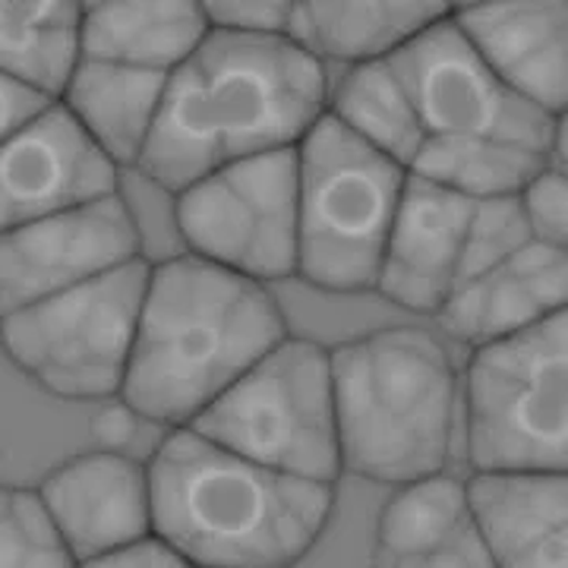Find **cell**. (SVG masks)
I'll use <instances>...</instances> for the list:
<instances>
[{"instance_id": "603a6c76", "label": "cell", "mask_w": 568, "mask_h": 568, "mask_svg": "<svg viewBox=\"0 0 568 568\" xmlns=\"http://www.w3.org/2000/svg\"><path fill=\"white\" fill-rule=\"evenodd\" d=\"M325 114L405 171L426 142L424 123L392 61L347 67L328 82Z\"/></svg>"}, {"instance_id": "30bf717a", "label": "cell", "mask_w": 568, "mask_h": 568, "mask_svg": "<svg viewBox=\"0 0 568 568\" xmlns=\"http://www.w3.org/2000/svg\"><path fill=\"white\" fill-rule=\"evenodd\" d=\"M388 61L405 82L426 140L455 136L508 142L549 159L566 114L552 118L515 95L467 44L452 22V10Z\"/></svg>"}, {"instance_id": "4fadbf2b", "label": "cell", "mask_w": 568, "mask_h": 568, "mask_svg": "<svg viewBox=\"0 0 568 568\" xmlns=\"http://www.w3.org/2000/svg\"><path fill=\"white\" fill-rule=\"evenodd\" d=\"M39 499L80 566L152 537L149 470L118 452L63 462L44 477Z\"/></svg>"}, {"instance_id": "83f0119b", "label": "cell", "mask_w": 568, "mask_h": 568, "mask_svg": "<svg viewBox=\"0 0 568 568\" xmlns=\"http://www.w3.org/2000/svg\"><path fill=\"white\" fill-rule=\"evenodd\" d=\"M294 3H253V0H209L203 3L212 32L246 36V39H278L287 36Z\"/></svg>"}, {"instance_id": "3957f363", "label": "cell", "mask_w": 568, "mask_h": 568, "mask_svg": "<svg viewBox=\"0 0 568 568\" xmlns=\"http://www.w3.org/2000/svg\"><path fill=\"white\" fill-rule=\"evenodd\" d=\"M152 537L193 568H291L335 508V487L246 462L190 426L155 448Z\"/></svg>"}, {"instance_id": "6da1fadb", "label": "cell", "mask_w": 568, "mask_h": 568, "mask_svg": "<svg viewBox=\"0 0 568 568\" xmlns=\"http://www.w3.org/2000/svg\"><path fill=\"white\" fill-rule=\"evenodd\" d=\"M325 67L287 36L246 39L209 29L168 77L136 171L178 196L219 168L297 149L325 114Z\"/></svg>"}, {"instance_id": "7402d4cb", "label": "cell", "mask_w": 568, "mask_h": 568, "mask_svg": "<svg viewBox=\"0 0 568 568\" xmlns=\"http://www.w3.org/2000/svg\"><path fill=\"white\" fill-rule=\"evenodd\" d=\"M82 3L0 0V73L58 102L82 61Z\"/></svg>"}, {"instance_id": "8992f818", "label": "cell", "mask_w": 568, "mask_h": 568, "mask_svg": "<svg viewBox=\"0 0 568 568\" xmlns=\"http://www.w3.org/2000/svg\"><path fill=\"white\" fill-rule=\"evenodd\" d=\"M566 310L474 347L465 376L467 458L477 474L568 467Z\"/></svg>"}, {"instance_id": "5b68a950", "label": "cell", "mask_w": 568, "mask_h": 568, "mask_svg": "<svg viewBox=\"0 0 568 568\" xmlns=\"http://www.w3.org/2000/svg\"><path fill=\"white\" fill-rule=\"evenodd\" d=\"M407 171L328 114L297 145V275L335 294L376 291Z\"/></svg>"}, {"instance_id": "ffe728a7", "label": "cell", "mask_w": 568, "mask_h": 568, "mask_svg": "<svg viewBox=\"0 0 568 568\" xmlns=\"http://www.w3.org/2000/svg\"><path fill=\"white\" fill-rule=\"evenodd\" d=\"M209 36L203 3H82V58L174 73Z\"/></svg>"}, {"instance_id": "52a82bcc", "label": "cell", "mask_w": 568, "mask_h": 568, "mask_svg": "<svg viewBox=\"0 0 568 568\" xmlns=\"http://www.w3.org/2000/svg\"><path fill=\"white\" fill-rule=\"evenodd\" d=\"M190 429L246 462L335 487L342 446L328 351L284 338Z\"/></svg>"}, {"instance_id": "ac0fdd59", "label": "cell", "mask_w": 568, "mask_h": 568, "mask_svg": "<svg viewBox=\"0 0 568 568\" xmlns=\"http://www.w3.org/2000/svg\"><path fill=\"white\" fill-rule=\"evenodd\" d=\"M373 568H496L465 484L436 474L398 487L376 521Z\"/></svg>"}, {"instance_id": "44dd1931", "label": "cell", "mask_w": 568, "mask_h": 568, "mask_svg": "<svg viewBox=\"0 0 568 568\" xmlns=\"http://www.w3.org/2000/svg\"><path fill=\"white\" fill-rule=\"evenodd\" d=\"M448 10V3H294L287 39L323 67L388 61Z\"/></svg>"}, {"instance_id": "9c48e42d", "label": "cell", "mask_w": 568, "mask_h": 568, "mask_svg": "<svg viewBox=\"0 0 568 568\" xmlns=\"http://www.w3.org/2000/svg\"><path fill=\"white\" fill-rule=\"evenodd\" d=\"M190 256L250 282L297 275V149L219 168L174 196Z\"/></svg>"}, {"instance_id": "5bb4252c", "label": "cell", "mask_w": 568, "mask_h": 568, "mask_svg": "<svg viewBox=\"0 0 568 568\" xmlns=\"http://www.w3.org/2000/svg\"><path fill=\"white\" fill-rule=\"evenodd\" d=\"M452 22L477 58L515 95L552 118L568 102V7L552 3H465Z\"/></svg>"}, {"instance_id": "7c38bea8", "label": "cell", "mask_w": 568, "mask_h": 568, "mask_svg": "<svg viewBox=\"0 0 568 568\" xmlns=\"http://www.w3.org/2000/svg\"><path fill=\"white\" fill-rule=\"evenodd\" d=\"M121 193V171L54 102L0 145V234Z\"/></svg>"}, {"instance_id": "cb8c5ba5", "label": "cell", "mask_w": 568, "mask_h": 568, "mask_svg": "<svg viewBox=\"0 0 568 568\" xmlns=\"http://www.w3.org/2000/svg\"><path fill=\"white\" fill-rule=\"evenodd\" d=\"M549 164L552 162L547 155L508 142L429 136L407 174L448 190L467 203H489L518 196Z\"/></svg>"}, {"instance_id": "f1b7e54d", "label": "cell", "mask_w": 568, "mask_h": 568, "mask_svg": "<svg viewBox=\"0 0 568 568\" xmlns=\"http://www.w3.org/2000/svg\"><path fill=\"white\" fill-rule=\"evenodd\" d=\"M51 104L54 102L39 95L36 89H29V85H22V82L0 73V145L13 140L17 133H22Z\"/></svg>"}, {"instance_id": "f546056e", "label": "cell", "mask_w": 568, "mask_h": 568, "mask_svg": "<svg viewBox=\"0 0 568 568\" xmlns=\"http://www.w3.org/2000/svg\"><path fill=\"white\" fill-rule=\"evenodd\" d=\"M80 568H193L186 559H181L174 549H168L162 540L149 537L136 547H126L121 552H111L102 559L82 562Z\"/></svg>"}, {"instance_id": "ba28073f", "label": "cell", "mask_w": 568, "mask_h": 568, "mask_svg": "<svg viewBox=\"0 0 568 568\" xmlns=\"http://www.w3.org/2000/svg\"><path fill=\"white\" fill-rule=\"evenodd\" d=\"M145 260L0 316V345L44 392L67 402L121 395L149 287Z\"/></svg>"}, {"instance_id": "e0dca14e", "label": "cell", "mask_w": 568, "mask_h": 568, "mask_svg": "<svg viewBox=\"0 0 568 568\" xmlns=\"http://www.w3.org/2000/svg\"><path fill=\"white\" fill-rule=\"evenodd\" d=\"M467 503L496 568H568V477L474 474Z\"/></svg>"}, {"instance_id": "7a4b0ae2", "label": "cell", "mask_w": 568, "mask_h": 568, "mask_svg": "<svg viewBox=\"0 0 568 568\" xmlns=\"http://www.w3.org/2000/svg\"><path fill=\"white\" fill-rule=\"evenodd\" d=\"M284 338L282 306L265 284L190 253L164 260L149 268L123 405L183 429Z\"/></svg>"}, {"instance_id": "8fae6325", "label": "cell", "mask_w": 568, "mask_h": 568, "mask_svg": "<svg viewBox=\"0 0 568 568\" xmlns=\"http://www.w3.org/2000/svg\"><path fill=\"white\" fill-rule=\"evenodd\" d=\"M140 227L118 196L0 234V316L140 260Z\"/></svg>"}, {"instance_id": "d6986e66", "label": "cell", "mask_w": 568, "mask_h": 568, "mask_svg": "<svg viewBox=\"0 0 568 568\" xmlns=\"http://www.w3.org/2000/svg\"><path fill=\"white\" fill-rule=\"evenodd\" d=\"M168 73L82 58L58 99L82 133L121 168H136L162 114Z\"/></svg>"}, {"instance_id": "d4e9b609", "label": "cell", "mask_w": 568, "mask_h": 568, "mask_svg": "<svg viewBox=\"0 0 568 568\" xmlns=\"http://www.w3.org/2000/svg\"><path fill=\"white\" fill-rule=\"evenodd\" d=\"M0 568H80L39 489L0 487Z\"/></svg>"}, {"instance_id": "2e32d148", "label": "cell", "mask_w": 568, "mask_h": 568, "mask_svg": "<svg viewBox=\"0 0 568 568\" xmlns=\"http://www.w3.org/2000/svg\"><path fill=\"white\" fill-rule=\"evenodd\" d=\"M566 301L568 253L534 241L506 263L458 284L436 316L448 338L484 347L562 313Z\"/></svg>"}, {"instance_id": "277c9868", "label": "cell", "mask_w": 568, "mask_h": 568, "mask_svg": "<svg viewBox=\"0 0 568 568\" xmlns=\"http://www.w3.org/2000/svg\"><path fill=\"white\" fill-rule=\"evenodd\" d=\"M342 470L388 487L446 474L458 373L424 328H379L328 351Z\"/></svg>"}, {"instance_id": "4316f807", "label": "cell", "mask_w": 568, "mask_h": 568, "mask_svg": "<svg viewBox=\"0 0 568 568\" xmlns=\"http://www.w3.org/2000/svg\"><path fill=\"white\" fill-rule=\"evenodd\" d=\"M530 237L537 244L566 250L568 241V178L559 168H544L534 181L518 193Z\"/></svg>"}, {"instance_id": "9a60e30c", "label": "cell", "mask_w": 568, "mask_h": 568, "mask_svg": "<svg viewBox=\"0 0 568 568\" xmlns=\"http://www.w3.org/2000/svg\"><path fill=\"white\" fill-rule=\"evenodd\" d=\"M470 209L462 196L407 174L376 291L410 313H439L455 291Z\"/></svg>"}, {"instance_id": "484cf974", "label": "cell", "mask_w": 568, "mask_h": 568, "mask_svg": "<svg viewBox=\"0 0 568 568\" xmlns=\"http://www.w3.org/2000/svg\"><path fill=\"white\" fill-rule=\"evenodd\" d=\"M528 244H534V237H530V227L525 222V212L518 205V196L474 203L455 287L484 275L493 265L506 263L508 256H515L518 250H525Z\"/></svg>"}]
</instances>
